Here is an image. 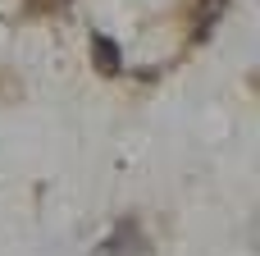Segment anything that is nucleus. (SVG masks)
Segmentation results:
<instances>
[{"label": "nucleus", "mask_w": 260, "mask_h": 256, "mask_svg": "<svg viewBox=\"0 0 260 256\" xmlns=\"http://www.w3.org/2000/svg\"><path fill=\"white\" fill-rule=\"evenodd\" d=\"M91 64H96V73H101V78H114V73L123 69L119 41H114V37H105V32H91Z\"/></svg>", "instance_id": "nucleus-2"}, {"label": "nucleus", "mask_w": 260, "mask_h": 256, "mask_svg": "<svg viewBox=\"0 0 260 256\" xmlns=\"http://www.w3.org/2000/svg\"><path fill=\"white\" fill-rule=\"evenodd\" d=\"M224 9H229V0H197V14H192V41H197V46L210 41V32H215V23L224 18Z\"/></svg>", "instance_id": "nucleus-3"}, {"label": "nucleus", "mask_w": 260, "mask_h": 256, "mask_svg": "<svg viewBox=\"0 0 260 256\" xmlns=\"http://www.w3.org/2000/svg\"><path fill=\"white\" fill-rule=\"evenodd\" d=\"M37 5H41V9H46V5H55V9H64L69 0H27V9H37Z\"/></svg>", "instance_id": "nucleus-4"}, {"label": "nucleus", "mask_w": 260, "mask_h": 256, "mask_svg": "<svg viewBox=\"0 0 260 256\" xmlns=\"http://www.w3.org/2000/svg\"><path fill=\"white\" fill-rule=\"evenodd\" d=\"M96 256H146V234L137 229L133 215H123V220L110 229V238L96 247Z\"/></svg>", "instance_id": "nucleus-1"}]
</instances>
